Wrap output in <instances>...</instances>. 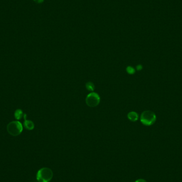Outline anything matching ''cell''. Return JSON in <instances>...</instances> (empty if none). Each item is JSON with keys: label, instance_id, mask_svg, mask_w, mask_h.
Segmentation results:
<instances>
[{"label": "cell", "instance_id": "52a82bcc", "mask_svg": "<svg viewBox=\"0 0 182 182\" xmlns=\"http://www.w3.org/2000/svg\"><path fill=\"white\" fill-rule=\"evenodd\" d=\"M24 116V113L22 110L17 109L14 112V117L17 120H20L21 119L22 116Z\"/></svg>", "mask_w": 182, "mask_h": 182}, {"label": "cell", "instance_id": "7c38bea8", "mask_svg": "<svg viewBox=\"0 0 182 182\" xmlns=\"http://www.w3.org/2000/svg\"><path fill=\"white\" fill-rule=\"evenodd\" d=\"M136 69L138 70H141L142 69V66L141 65H138V66L136 67Z\"/></svg>", "mask_w": 182, "mask_h": 182}, {"label": "cell", "instance_id": "9c48e42d", "mask_svg": "<svg viewBox=\"0 0 182 182\" xmlns=\"http://www.w3.org/2000/svg\"><path fill=\"white\" fill-rule=\"evenodd\" d=\"M126 71L130 75L134 74L135 72L134 68L131 66L127 67V68H126Z\"/></svg>", "mask_w": 182, "mask_h": 182}, {"label": "cell", "instance_id": "8992f818", "mask_svg": "<svg viewBox=\"0 0 182 182\" xmlns=\"http://www.w3.org/2000/svg\"><path fill=\"white\" fill-rule=\"evenodd\" d=\"M127 117H128V118L130 119V121H136L138 119V114L136 113V112L132 111V112H130L128 113Z\"/></svg>", "mask_w": 182, "mask_h": 182}, {"label": "cell", "instance_id": "7a4b0ae2", "mask_svg": "<svg viewBox=\"0 0 182 182\" xmlns=\"http://www.w3.org/2000/svg\"><path fill=\"white\" fill-rule=\"evenodd\" d=\"M23 130L22 125L20 121L10 122L7 125V131L10 135L16 136L20 135Z\"/></svg>", "mask_w": 182, "mask_h": 182}, {"label": "cell", "instance_id": "30bf717a", "mask_svg": "<svg viewBox=\"0 0 182 182\" xmlns=\"http://www.w3.org/2000/svg\"><path fill=\"white\" fill-rule=\"evenodd\" d=\"M34 1L37 4H41L44 2V0H34Z\"/></svg>", "mask_w": 182, "mask_h": 182}, {"label": "cell", "instance_id": "3957f363", "mask_svg": "<svg viewBox=\"0 0 182 182\" xmlns=\"http://www.w3.org/2000/svg\"><path fill=\"white\" fill-rule=\"evenodd\" d=\"M141 123L146 126H150L154 124L156 120V116L154 112L151 111H144L141 116Z\"/></svg>", "mask_w": 182, "mask_h": 182}, {"label": "cell", "instance_id": "5b68a950", "mask_svg": "<svg viewBox=\"0 0 182 182\" xmlns=\"http://www.w3.org/2000/svg\"><path fill=\"white\" fill-rule=\"evenodd\" d=\"M24 118H25V121H24V126L25 128L28 130H33L34 128V124L33 122L31 120H27L26 119V115H24Z\"/></svg>", "mask_w": 182, "mask_h": 182}, {"label": "cell", "instance_id": "ba28073f", "mask_svg": "<svg viewBox=\"0 0 182 182\" xmlns=\"http://www.w3.org/2000/svg\"><path fill=\"white\" fill-rule=\"evenodd\" d=\"M86 88H87L88 91H90L91 92L94 91V89H95L94 84L92 83V82H91L86 83Z\"/></svg>", "mask_w": 182, "mask_h": 182}, {"label": "cell", "instance_id": "8fae6325", "mask_svg": "<svg viewBox=\"0 0 182 182\" xmlns=\"http://www.w3.org/2000/svg\"><path fill=\"white\" fill-rule=\"evenodd\" d=\"M135 182H147L146 180H145V179H138V180H136Z\"/></svg>", "mask_w": 182, "mask_h": 182}, {"label": "cell", "instance_id": "277c9868", "mask_svg": "<svg viewBox=\"0 0 182 182\" xmlns=\"http://www.w3.org/2000/svg\"><path fill=\"white\" fill-rule=\"evenodd\" d=\"M100 102V97L99 94L92 92L88 94L86 98V103L90 107H95L99 104Z\"/></svg>", "mask_w": 182, "mask_h": 182}, {"label": "cell", "instance_id": "6da1fadb", "mask_svg": "<svg viewBox=\"0 0 182 182\" xmlns=\"http://www.w3.org/2000/svg\"><path fill=\"white\" fill-rule=\"evenodd\" d=\"M53 173L52 171L47 167H44L39 170L36 178L39 182H49L52 179Z\"/></svg>", "mask_w": 182, "mask_h": 182}]
</instances>
